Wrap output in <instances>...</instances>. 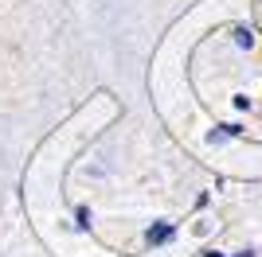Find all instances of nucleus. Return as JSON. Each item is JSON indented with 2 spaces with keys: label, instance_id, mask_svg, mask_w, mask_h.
Masks as SVG:
<instances>
[{
  "label": "nucleus",
  "instance_id": "1",
  "mask_svg": "<svg viewBox=\"0 0 262 257\" xmlns=\"http://www.w3.org/2000/svg\"><path fill=\"white\" fill-rule=\"evenodd\" d=\"M172 238V226H157V230H149V242L153 246H161V242H168Z\"/></svg>",
  "mask_w": 262,
  "mask_h": 257
},
{
  "label": "nucleus",
  "instance_id": "2",
  "mask_svg": "<svg viewBox=\"0 0 262 257\" xmlns=\"http://www.w3.org/2000/svg\"><path fill=\"white\" fill-rule=\"evenodd\" d=\"M204 257H223V253H215V249H211V253H204Z\"/></svg>",
  "mask_w": 262,
  "mask_h": 257
},
{
  "label": "nucleus",
  "instance_id": "3",
  "mask_svg": "<svg viewBox=\"0 0 262 257\" xmlns=\"http://www.w3.org/2000/svg\"><path fill=\"white\" fill-rule=\"evenodd\" d=\"M235 257H251V253H235Z\"/></svg>",
  "mask_w": 262,
  "mask_h": 257
}]
</instances>
